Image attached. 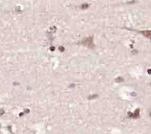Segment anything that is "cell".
<instances>
[{
  "label": "cell",
  "instance_id": "1",
  "mask_svg": "<svg viewBox=\"0 0 151 134\" xmlns=\"http://www.w3.org/2000/svg\"><path fill=\"white\" fill-rule=\"evenodd\" d=\"M140 33H142L144 35L145 37L150 38L151 40V30H146V31H141Z\"/></svg>",
  "mask_w": 151,
  "mask_h": 134
},
{
  "label": "cell",
  "instance_id": "2",
  "mask_svg": "<svg viewBox=\"0 0 151 134\" xmlns=\"http://www.w3.org/2000/svg\"><path fill=\"white\" fill-rule=\"evenodd\" d=\"M129 117L131 118H138L139 117V109H137L136 112L134 113V115H128Z\"/></svg>",
  "mask_w": 151,
  "mask_h": 134
},
{
  "label": "cell",
  "instance_id": "3",
  "mask_svg": "<svg viewBox=\"0 0 151 134\" xmlns=\"http://www.w3.org/2000/svg\"><path fill=\"white\" fill-rule=\"evenodd\" d=\"M2 113H4V111L2 109H0V115H2Z\"/></svg>",
  "mask_w": 151,
  "mask_h": 134
}]
</instances>
